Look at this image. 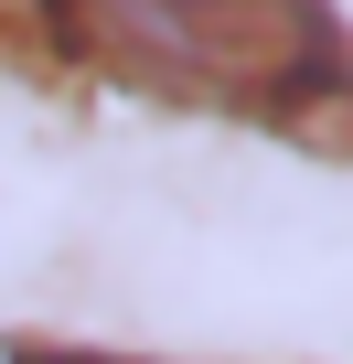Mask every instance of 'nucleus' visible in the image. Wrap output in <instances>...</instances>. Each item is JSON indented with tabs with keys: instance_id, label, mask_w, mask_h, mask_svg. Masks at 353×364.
<instances>
[{
	"instance_id": "f257e3e1",
	"label": "nucleus",
	"mask_w": 353,
	"mask_h": 364,
	"mask_svg": "<svg viewBox=\"0 0 353 364\" xmlns=\"http://www.w3.org/2000/svg\"><path fill=\"white\" fill-rule=\"evenodd\" d=\"M33 22L118 86L310 129L353 86V43L321 0H33Z\"/></svg>"
},
{
	"instance_id": "7ed1b4c3",
	"label": "nucleus",
	"mask_w": 353,
	"mask_h": 364,
	"mask_svg": "<svg viewBox=\"0 0 353 364\" xmlns=\"http://www.w3.org/2000/svg\"><path fill=\"white\" fill-rule=\"evenodd\" d=\"M22 364H118V353H22Z\"/></svg>"
},
{
	"instance_id": "f03ea898",
	"label": "nucleus",
	"mask_w": 353,
	"mask_h": 364,
	"mask_svg": "<svg viewBox=\"0 0 353 364\" xmlns=\"http://www.w3.org/2000/svg\"><path fill=\"white\" fill-rule=\"evenodd\" d=\"M33 33V0H0V43H22Z\"/></svg>"
}]
</instances>
